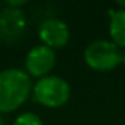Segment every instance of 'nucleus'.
I'll list each match as a JSON object with an SVG mask.
<instances>
[{"mask_svg": "<svg viewBox=\"0 0 125 125\" xmlns=\"http://www.w3.org/2000/svg\"><path fill=\"white\" fill-rule=\"evenodd\" d=\"M32 91L30 75L22 69H5L0 72V112L9 113L22 106Z\"/></svg>", "mask_w": 125, "mask_h": 125, "instance_id": "1", "label": "nucleus"}, {"mask_svg": "<svg viewBox=\"0 0 125 125\" xmlns=\"http://www.w3.org/2000/svg\"><path fill=\"white\" fill-rule=\"evenodd\" d=\"M84 59L91 69L106 72L115 69L119 63H122V52L113 41L96 40L85 47Z\"/></svg>", "mask_w": 125, "mask_h": 125, "instance_id": "2", "label": "nucleus"}, {"mask_svg": "<svg viewBox=\"0 0 125 125\" xmlns=\"http://www.w3.org/2000/svg\"><path fill=\"white\" fill-rule=\"evenodd\" d=\"M71 96L69 84L60 77H44L32 88V97L37 103L47 107L63 106Z\"/></svg>", "mask_w": 125, "mask_h": 125, "instance_id": "3", "label": "nucleus"}, {"mask_svg": "<svg viewBox=\"0 0 125 125\" xmlns=\"http://www.w3.org/2000/svg\"><path fill=\"white\" fill-rule=\"evenodd\" d=\"M56 63V54L52 49L43 46H35L32 47L25 59V68L31 77L37 78H44Z\"/></svg>", "mask_w": 125, "mask_h": 125, "instance_id": "4", "label": "nucleus"}, {"mask_svg": "<svg viewBox=\"0 0 125 125\" xmlns=\"http://www.w3.org/2000/svg\"><path fill=\"white\" fill-rule=\"evenodd\" d=\"M40 38L49 49H62L69 41V28L68 25L56 18L46 19L38 30Z\"/></svg>", "mask_w": 125, "mask_h": 125, "instance_id": "5", "label": "nucleus"}, {"mask_svg": "<svg viewBox=\"0 0 125 125\" xmlns=\"http://www.w3.org/2000/svg\"><path fill=\"white\" fill-rule=\"evenodd\" d=\"M107 13L110 18L109 32L113 43L118 47H125V9H109Z\"/></svg>", "mask_w": 125, "mask_h": 125, "instance_id": "6", "label": "nucleus"}, {"mask_svg": "<svg viewBox=\"0 0 125 125\" xmlns=\"http://www.w3.org/2000/svg\"><path fill=\"white\" fill-rule=\"evenodd\" d=\"M13 125H43V122H41V119H40L35 113L25 112V113L19 115V116L15 119Z\"/></svg>", "mask_w": 125, "mask_h": 125, "instance_id": "7", "label": "nucleus"}, {"mask_svg": "<svg viewBox=\"0 0 125 125\" xmlns=\"http://www.w3.org/2000/svg\"><path fill=\"white\" fill-rule=\"evenodd\" d=\"M8 5L9 6H22V5H25V0H21V2H8Z\"/></svg>", "mask_w": 125, "mask_h": 125, "instance_id": "8", "label": "nucleus"}, {"mask_svg": "<svg viewBox=\"0 0 125 125\" xmlns=\"http://www.w3.org/2000/svg\"><path fill=\"white\" fill-rule=\"evenodd\" d=\"M118 6L119 9H125V2H118Z\"/></svg>", "mask_w": 125, "mask_h": 125, "instance_id": "9", "label": "nucleus"}, {"mask_svg": "<svg viewBox=\"0 0 125 125\" xmlns=\"http://www.w3.org/2000/svg\"><path fill=\"white\" fill-rule=\"evenodd\" d=\"M0 125H6V121H5L2 116H0Z\"/></svg>", "mask_w": 125, "mask_h": 125, "instance_id": "10", "label": "nucleus"}, {"mask_svg": "<svg viewBox=\"0 0 125 125\" xmlns=\"http://www.w3.org/2000/svg\"><path fill=\"white\" fill-rule=\"evenodd\" d=\"M122 63L125 65V53H122Z\"/></svg>", "mask_w": 125, "mask_h": 125, "instance_id": "11", "label": "nucleus"}]
</instances>
